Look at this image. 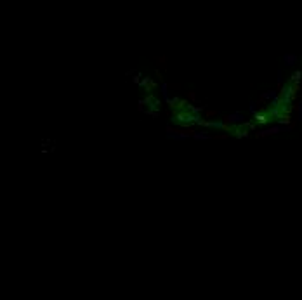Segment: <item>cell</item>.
I'll list each match as a JSON object with an SVG mask.
<instances>
[{
    "label": "cell",
    "instance_id": "1",
    "mask_svg": "<svg viewBox=\"0 0 302 300\" xmlns=\"http://www.w3.org/2000/svg\"><path fill=\"white\" fill-rule=\"evenodd\" d=\"M224 120H226V122H229V123H238V122H243V120H245V115H243V113H240V111H236V113L228 115Z\"/></svg>",
    "mask_w": 302,
    "mask_h": 300
},
{
    "label": "cell",
    "instance_id": "2",
    "mask_svg": "<svg viewBox=\"0 0 302 300\" xmlns=\"http://www.w3.org/2000/svg\"><path fill=\"white\" fill-rule=\"evenodd\" d=\"M167 137L168 139H177V141H182V139H188L189 137V134L188 132H184V134H179V132H175V130H167Z\"/></svg>",
    "mask_w": 302,
    "mask_h": 300
},
{
    "label": "cell",
    "instance_id": "3",
    "mask_svg": "<svg viewBox=\"0 0 302 300\" xmlns=\"http://www.w3.org/2000/svg\"><path fill=\"white\" fill-rule=\"evenodd\" d=\"M203 125H207V127H214V129H224V127H226L224 122H203Z\"/></svg>",
    "mask_w": 302,
    "mask_h": 300
},
{
    "label": "cell",
    "instance_id": "4",
    "mask_svg": "<svg viewBox=\"0 0 302 300\" xmlns=\"http://www.w3.org/2000/svg\"><path fill=\"white\" fill-rule=\"evenodd\" d=\"M161 96H163L165 101H170V99H168V85H167V83H161Z\"/></svg>",
    "mask_w": 302,
    "mask_h": 300
},
{
    "label": "cell",
    "instance_id": "5",
    "mask_svg": "<svg viewBox=\"0 0 302 300\" xmlns=\"http://www.w3.org/2000/svg\"><path fill=\"white\" fill-rule=\"evenodd\" d=\"M193 137H195V139H210V134H205V132H195Z\"/></svg>",
    "mask_w": 302,
    "mask_h": 300
},
{
    "label": "cell",
    "instance_id": "6",
    "mask_svg": "<svg viewBox=\"0 0 302 300\" xmlns=\"http://www.w3.org/2000/svg\"><path fill=\"white\" fill-rule=\"evenodd\" d=\"M250 113H255V103H250Z\"/></svg>",
    "mask_w": 302,
    "mask_h": 300
}]
</instances>
